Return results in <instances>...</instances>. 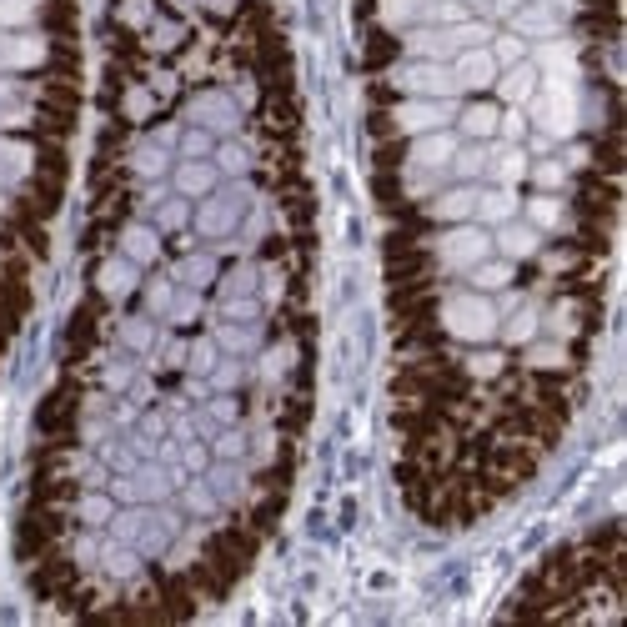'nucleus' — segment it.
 Listing matches in <instances>:
<instances>
[{"instance_id":"16","label":"nucleus","mask_w":627,"mask_h":627,"mask_svg":"<svg viewBox=\"0 0 627 627\" xmlns=\"http://www.w3.org/2000/svg\"><path fill=\"white\" fill-rule=\"evenodd\" d=\"M211 186H216V166H206V161H186L176 171V191L181 196H206Z\"/></svg>"},{"instance_id":"5","label":"nucleus","mask_w":627,"mask_h":627,"mask_svg":"<svg viewBox=\"0 0 627 627\" xmlns=\"http://www.w3.org/2000/svg\"><path fill=\"white\" fill-rule=\"evenodd\" d=\"M487 251H492V236L477 231V226H452V231L437 241V256H442V266H452V271H472L477 261H487Z\"/></svg>"},{"instance_id":"11","label":"nucleus","mask_w":627,"mask_h":627,"mask_svg":"<svg viewBox=\"0 0 627 627\" xmlns=\"http://www.w3.org/2000/svg\"><path fill=\"white\" fill-rule=\"evenodd\" d=\"M472 216H482V221H492V226L512 221V216H517V191H512V186L477 191V206H472Z\"/></svg>"},{"instance_id":"12","label":"nucleus","mask_w":627,"mask_h":627,"mask_svg":"<svg viewBox=\"0 0 627 627\" xmlns=\"http://www.w3.org/2000/svg\"><path fill=\"white\" fill-rule=\"evenodd\" d=\"M502 101L507 106H527L532 101V91H537V66H527V61H517V66H507V76H502Z\"/></svg>"},{"instance_id":"25","label":"nucleus","mask_w":627,"mask_h":627,"mask_svg":"<svg viewBox=\"0 0 627 627\" xmlns=\"http://www.w3.org/2000/svg\"><path fill=\"white\" fill-rule=\"evenodd\" d=\"M447 166H452L457 176H482V171H487V151H482V146H472V151H462V146H457Z\"/></svg>"},{"instance_id":"39","label":"nucleus","mask_w":627,"mask_h":627,"mask_svg":"<svg viewBox=\"0 0 627 627\" xmlns=\"http://www.w3.org/2000/svg\"><path fill=\"white\" fill-rule=\"evenodd\" d=\"M86 517H91V522H101V517H111V502H101V497H91V502H86Z\"/></svg>"},{"instance_id":"1","label":"nucleus","mask_w":627,"mask_h":627,"mask_svg":"<svg viewBox=\"0 0 627 627\" xmlns=\"http://www.w3.org/2000/svg\"><path fill=\"white\" fill-rule=\"evenodd\" d=\"M532 121L547 141H562L577 131V76H542V91H532Z\"/></svg>"},{"instance_id":"20","label":"nucleus","mask_w":627,"mask_h":627,"mask_svg":"<svg viewBox=\"0 0 627 627\" xmlns=\"http://www.w3.org/2000/svg\"><path fill=\"white\" fill-rule=\"evenodd\" d=\"M527 216H532L537 231H552V226H562V201H557V196H532V201H527Z\"/></svg>"},{"instance_id":"30","label":"nucleus","mask_w":627,"mask_h":627,"mask_svg":"<svg viewBox=\"0 0 627 627\" xmlns=\"http://www.w3.org/2000/svg\"><path fill=\"white\" fill-rule=\"evenodd\" d=\"M497 131H502V136H507V141H517V136H522V131H527V116H522V111H517V106H507V116H502V121H497Z\"/></svg>"},{"instance_id":"23","label":"nucleus","mask_w":627,"mask_h":627,"mask_svg":"<svg viewBox=\"0 0 627 627\" xmlns=\"http://www.w3.org/2000/svg\"><path fill=\"white\" fill-rule=\"evenodd\" d=\"M36 11H41V0H0V26H26V21H36Z\"/></svg>"},{"instance_id":"19","label":"nucleus","mask_w":627,"mask_h":627,"mask_svg":"<svg viewBox=\"0 0 627 627\" xmlns=\"http://www.w3.org/2000/svg\"><path fill=\"white\" fill-rule=\"evenodd\" d=\"M497 121H502L497 106H472V111H462V131H467V136H497Z\"/></svg>"},{"instance_id":"10","label":"nucleus","mask_w":627,"mask_h":627,"mask_svg":"<svg viewBox=\"0 0 627 627\" xmlns=\"http://www.w3.org/2000/svg\"><path fill=\"white\" fill-rule=\"evenodd\" d=\"M487 171H492L497 186H517V181L527 176V151L507 141L502 151H487Z\"/></svg>"},{"instance_id":"32","label":"nucleus","mask_w":627,"mask_h":627,"mask_svg":"<svg viewBox=\"0 0 627 627\" xmlns=\"http://www.w3.org/2000/svg\"><path fill=\"white\" fill-rule=\"evenodd\" d=\"M166 231H176V226H186V201H166L161 206V216H156Z\"/></svg>"},{"instance_id":"26","label":"nucleus","mask_w":627,"mask_h":627,"mask_svg":"<svg viewBox=\"0 0 627 627\" xmlns=\"http://www.w3.org/2000/svg\"><path fill=\"white\" fill-rule=\"evenodd\" d=\"M422 6L427 0H382V11L392 26H407V21H422Z\"/></svg>"},{"instance_id":"22","label":"nucleus","mask_w":627,"mask_h":627,"mask_svg":"<svg viewBox=\"0 0 627 627\" xmlns=\"http://www.w3.org/2000/svg\"><path fill=\"white\" fill-rule=\"evenodd\" d=\"M472 276H477V286L497 291V286H507V281H512V261H477V266H472Z\"/></svg>"},{"instance_id":"17","label":"nucleus","mask_w":627,"mask_h":627,"mask_svg":"<svg viewBox=\"0 0 627 627\" xmlns=\"http://www.w3.org/2000/svg\"><path fill=\"white\" fill-rule=\"evenodd\" d=\"M537 226H512V221H502V231H497V246H502V256H532L537 251Z\"/></svg>"},{"instance_id":"28","label":"nucleus","mask_w":627,"mask_h":627,"mask_svg":"<svg viewBox=\"0 0 627 627\" xmlns=\"http://www.w3.org/2000/svg\"><path fill=\"white\" fill-rule=\"evenodd\" d=\"M216 342H221V347H231V352H251L256 332H241V327H221V332H216Z\"/></svg>"},{"instance_id":"34","label":"nucleus","mask_w":627,"mask_h":627,"mask_svg":"<svg viewBox=\"0 0 627 627\" xmlns=\"http://www.w3.org/2000/svg\"><path fill=\"white\" fill-rule=\"evenodd\" d=\"M196 311H201V301H196V296L186 291V296H181V301L171 306V322H191V317H196Z\"/></svg>"},{"instance_id":"13","label":"nucleus","mask_w":627,"mask_h":627,"mask_svg":"<svg viewBox=\"0 0 627 627\" xmlns=\"http://www.w3.org/2000/svg\"><path fill=\"white\" fill-rule=\"evenodd\" d=\"M236 211H241V196H221V201H206L201 206V216H196V226L206 231V236H226L231 226H236Z\"/></svg>"},{"instance_id":"35","label":"nucleus","mask_w":627,"mask_h":627,"mask_svg":"<svg viewBox=\"0 0 627 627\" xmlns=\"http://www.w3.org/2000/svg\"><path fill=\"white\" fill-rule=\"evenodd\" d=\"M221 166L226 171H246V151L241 146H221Z\"/></svg>"},{"instance_id":"21","label":"nucleus","mask_w":627,"mask_h":627,"mask_svg":"<svg viewBox=\"0 0 627 627\" xmlns=\"http://www.w3.org/2000/svg\"><path fill=\"white\" fill-rule=\"evenodd\" d=\"M131 281H136V261H126V256H116V261H111V266L101 271V286H106L111 296H121V291L131 286Z\"/></svg>"},{"instance_id":"9","label":"nucleus","mask_w":627,"mask_h":627,"mask_svg":"<svg viewBox=\"0 0 627 627\" xmlns=\"http://www.w3.org/2000/svg\"><path fill=\"white\" fill-rule=\"evenodd\" d=\"M452 151H457V136H447V131H427V136L412 141V166H417V171H437V166L452 161Z\"/></svg>"},{"instance_id":"3","label":"nucleus","mask_w":627,"mask_h":627,"mask_svg":"<svg viewBox=\"0 0 627 627\" xmlns=\"http://www.w3.org/2000/svg\"><path fill=\"white\" fill-rule=\"evenodd\" d=\"M472 46H487V26H477V21H457V26H442V31H412L407 36V51L422 56V61H442V56H457V51H472Z\"/></svg>"},{"instance_id":"33","label":"nucleus","mask_w":627,"mask_h":627,"mask_svg":"<svg viewBox=\"0 0 627 627\" xmlns=\"http://www.w3.org/2000/svg\"><path fill=\"white\" fill-rule=\"evenodd\" d=\"M181 281H191V286H201V281H211V261H206V256H196V261H186V266H181Z\"/></svg>"},{"instance_id":"27","label":"nucleus","mask_w":627,"mask_h":627,"mask_svg":"<svg viewBox=\"0 0 627 627\" xmlns=\"http://www.w3.org/2000/svg\"><path fill=\"white\" fill-rule=\"evenodd\" d=\"M522 56H527L522 36H502V41H492V61H497V66H517Z\"/></svg>"},{"instance_id":"2","label":"nucleus","mask_w":627,"mask_h":627,"mask_svg":"<svg viewBox=\"0 0 627 627\" xmlns=\"http://www.w3.org/2000/svg\"><path fill=\"white\" fill-rule=\"evenodd\" d=\"M497 317H502V311L487 296H477V291H452L442 301V327L452 337H462V342H492L497 337Z\"/></svg>"},{"instance_id":"4","label":"nucleus","mask_w":627,"mask_h":627,"mask_svg":"<svg viewBox=\"0 0 627 627\" xmlns=\"http://www.w3.org/2000/svg\"><path fill=\"white\" fill-rule=\"evenodd\" d=\"M392 81H397L407 96H432V101L457 96V76H452V66H437V61H407V66H397Z\"/></svg>"},{"instance_id":"7","label":"nucleus","mask_w":627,"mask_h":627,"mask_svg":"<svg viewBox=\"0 0 627 627\" xmlns=\"http://www.w3.org/2000/svg\"><path fill=\"white\" fill-rule=\"evenodd\" d=\"M512 31L517 36H537V41H552L562 31V11L552 0H532V6H517L512 11Z\"/></svg>"},{"instance_id":"18","label":"nucleus","mask_w":627,"mask_h":627,"mask_svg":"<svg viewBox=\"0 0 627 627\" xmlns=\"http://www.w3.org/2000/svg\"><path fill=\"white\" fill-rule=\"evenodd\" d=\"M121 246H126V261H136V266L156 261V236H151L146 226H131V231L121 236Z\"/></svg>"},{"instance_id":"37","label":"nucleus","mask_w":627,"mask_h":627,"mask_svg":"<svg viewBox=\"0 0 627 627\" xmlns=\"http://www.w3.org/2000/svg\"><path fill=\"white\" fill-rule=\"evenodd\" d=\"M126 342H131V347H151V327H146V322H131V327H126Z\"/></svg>"},{"instance_id":"6","label":"nucleus","mask_w":627,"mask_h":627,"mask_svg":"<svg viewBox=\"0 0 627 627\" xmlns=\"http://www.w3.org/2000/svg\"><path fill=\"white\" fill-rule=\"evenodd\" d=\"M452 121V106L447 101H427V96H412V101H402L397 106V126L407 131V136H427V131H442Z\"/></svg>"},{"instance_id":"36","label":"nucleus","mask_w":627,"mask_h":627,"mask_svg":"<svg viewBox=\"0 0 627 627\" xmlns=\"http://www.w3.org/2000/svg\"><path fill=\"white\" fill-rule=\"evenodd\" d=\"M151 311H171V281H156V286H151Z\"/></svg>"},{"instance_id":"40","label":"nucleus","mask_w":627,"mask_h":627,"mask_svg":"<svg viewBox=\"0 0 627 627\" xmlns=\"http://www.w3.org/2000/svg\"><path fill=\"white\" fill-rule=\"evenodd\" d=\"M236 377H241V367L231 362V367H221V372H216V387H236Z\"/></svg>"},{"instance_id":"24","label":"nucleus","mask_w":627,"mask_h":627,"mask_svg":"<svg viewBox=\"0 0 627 627\" xmlns=\"http://www.w3.org/2000/svg\"><path fill=\"white\" fill-rule=\"evenodd\" d=\"M537 317H542V311L527 301V306L517 311V317L507 322V342H532V332H537Z\"/></svg>"},{"instance_id":"31","label":"nucleus","mask_w":627,"mask_h":627,"mask_svg":"<svg viewBox=\"0 0 627 627\" xmlns=\"http://www.w3.org/2000/svg\"><path fill=\"white\" fill-rule=\"evenodd\" d=\"M136 171H141V176H156V171H166V151H161V146L141 151V156H136Z\"/></svg>"},{"instance_id":"41","label":"nucleus","mask_w":627,"mask_h":627,"mask_svg":"<svg viewBox=\"0 0 627 627\" xmlns=\"http://www.w3.org/2000/svg\"><path fill=\"white\" fill-rule=\"evenodd\" d=\"M186 151L201 156V151H206V131H191V136H186Z\"/></svg>"},{"instance_id":"38","label":"nucleus","mask_w":627,"mask_h":627,"mask_svg":"<svg viewBox=\"0 0 627 627\" xmlns=\"http://www.w3.org/2000/svg\"><path fill=\"white\" fill-rule=\"evenodd\" d=\"M226 317H256V301H226Z\"/></svg>"},{"instance_id":"42","label":"nucleus","mask_w":627,"mask_h":627,"mask_svg":"<svg viewBox=\"0 0 627 627\" xmlns=\"http://www.w3.org/2000/svg\"><path fill=\"white\" fill-rule=\"evenodd\" d=\"M0 96H6V86H0Z\"/></svg>"},{"instance_id":"29","label":"nucleus","mask_w":627,"mask_h":627,"mask_svg":"<svg viewBox=\"0 0 627 627\" xmlns=\"http://www.w3.org/2000/svg\"><path fill=\"white\" fill-rule=\"evenodd\" d=\"M562 176H567V171H562L557 161H542V166L532 171V181H537L542 191H557V186H562Z\"/></svg>"},{"instance_id":"8","label":"nucleus","mask_w":627,"mask_h":627,"mask_svg":"<svg viewBox=\"0 0 627 627\" xmlns=\"http://www.w3.org/2000/svg\"><path fill=\"white\" fill-rule=\"evenodd\" d=\"M452 76H457V91H462V86H467V91H482V86L497 81V61H492L487 46H472V51H457Z\"/></svg>"},{"instance_id":"14","label":"nucleus","mask_w":627,"mask_h":627,"mask_svg":"<svg viewBox=\"0 0 627 627\" xmlns=\"http://www.w3.org/2000/svg\"><path fill=\"white\" fill-rule=\"evenodd\" d=\"M472 206H477V191H472V186H457V191H447V196L432 201V216H437V221H467Z\"/></svg>"},{"instance_id":"15","label":"nucleus","mask_w":627,"mask_h":627,"mask_svg":"<svg viewBox=\"0 0 627 627\" xmlns=\"http://www.w3.org/2000/svg\"><path fill=\"white\" fill-rule=\"evenodd\" d=\"M46 46L41 41H16V36H0V66H41Z\"/></svg>"}]
</instances>
